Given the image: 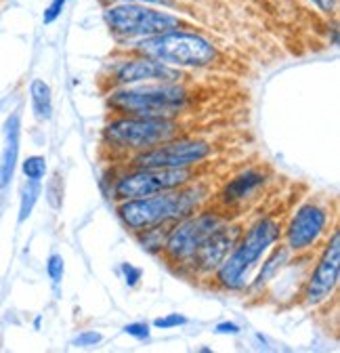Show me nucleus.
Here are the masks:
<instances>
[{
    "label": "nucleus",
    "instance_id": "1",
    "mask_svg": "<svg viewBox=\"0 0 340 353\" xmlns=\"http://www.w3.org/2000/svg\"><path fill=\"white\" fill-rule=\"evenodd\" d=\"M212 198H215V188L200 174L195 181L177 190L116 202V216L126 232L135 234L153 225H173L210 204Z\"/></svg>",
    "mask_w": 340,
    "mask_h": 353
},
{
    "label": "nucleus",
    "instance_id": "2",
    "mask_svg": "<svg viewBox=\"0 0 340 353\" xmlns=\"http://www.w3.org/2000/svg\"><path fill=\"white\" fill-rule=\"evenodd\" d=\"M281 223L284 216L277 210L259 212L254 219H250L229 256L210 276L212 286L223 292L244 294L252 274L257 272L265 254L281 242Z\"/></svg>",
    "mask_w": 340,
    "mask_h": 353
},
{
    "label": "nucleus",
    "instance_id": "3",
    "mask_svg": "<svg viewBox=\"0 0 340 353\" xmlns=\"http://www.w3.org/2000/svg\"><path fill=\"white\" fill-rule=\"evenodd\" d=\"M195 105V93L185 80L114 86L105 91V108L111 116L183 118Z\"/></svg>",
    "mask_w": 340,
    "mask_h": 353
},
{
    "label": "nucleus",
    "instance_id": "4",
    "mask_svg": "<svg viewBox=\"0 0 340 353\" xmlns=\"http://www.w3.org/2000/svg\"><path fill=\"white\" fill-rule=\"evenodd\" d=\"M185 132L181 118H149V116H109L101 128V148L111 160L124 162L139 152L151 150Z\"/></svg>",
    "mask_w": 340,
    "mask_h": 353
},
{
    "label": "nucleus",
    "instance_id": "5",
    "mask_svg": "<svg viewBox=\"0 0 340 353\" xmlns=\"http://www.w3.org/2000/svg\"><path fill=\"white\" fill-rule=\"evenodd\" d=\"M126 51L147 55L164 65H170L181 72L208 70L221 57L219 47L215 42L208 36H204L202 32H195L189 28H177V30L137 40Z\"/></svg>",
    "mask_w": 340,
    "mask_h": 353
},
{
    "label": "nucleus",
    "instance_id": "6",
    "mask_svg": "<svg viewBox=\"0 0 340 353\" xmlns=\"http://www.w3.org/2000/svg\"><path fill=\"white\" fill-rule=\"evenodd\" d=\"M103 23L114 36L120 51H126L133 42L170 32L177 28H191L179 13L139 5V3H114L103 7Z\"/></svg>",
    "mask_w": 340,
    "mask_h": 353
},
{
    "label": "nucleus",
    "instance_id": "7",
    "mask_svg": "<svg viewBox=\"0 0 340 353\" xmlns=\"http://www.w3.org/2000/svg\"><path fill=\"white\" fill-rule=\"evenodd\" d=\"M336 228V210L330 200L307 196L296 202L281 223V244L292 254H315Z\"/></svg>",
    "mask_w": 340,
    "mask_h": 353
},
{
    "label": "nucleus",
    "instance_id": "8",
    "mask_svg": "<svg viewBox=\"0 0 340 353\" xmlns=\"http://www.w3.org/2000/svg\"><path fill=\"white\" fill-rule=\"evenodd\" d=\"M229 216H231L229 212L219 208L215 202H210L200 210H195L193 214L177 221V223L168 228V236L160 259L179 274L189 263V259L195 254L200 244L221 223H225Z\"/></svg>",
    "mask_w": 340,
    "mask_h": 353
},
{
    "label": "nucleus",
    "instance_id": "9",
    "mask_svg": "<svg viewBox=\"0 0 340 353\" xmlns=\"http://www.w3.org/2000/svg\"><path fill=\"white\" fill-rule=\"evenodd\" d=\"M200 168H135L122 166L111 174L107 198L116 204L122 200L145 198L160 192L183 188L200 176Z\"/></svg>",
    "mask_w": 340,
    "mask_h": 353
},
{
    "label": "nucleus",
    "instance_id": "10",
    "mask_svg": "<svg viewBox=\"0 0 340 353\" xmlns=\"http://www.w3.org/2000/svg\"><path fill=\"white\" fill-rule=\"evenodd\" d=\"M340 286V230L330 232L326 242L313 254L299 301L309 312H321L338 294Z\"/></svg>",
    "mask_w": 340,
    "mask_h": 353
},
{
    "label": "nucleus",
    "instance_id": "11",
    "mask_svg": "<svg viewBox=\"0 0 340 353\" xmlns=\"http://www.w3.org/2000/svg\"><path fill=\"white\" fill-rule=\"evenodd\" d=\"M217 156V143L202 135H181L124 160L135 168H202Z\"/></svg>",
    "mask_w": 340,
    "mask_h": 353
},
{
    "label": "nucleus",
    "instance_id": "12",
    "mask_svg": "<svg viewBox=\"0 0 340 353\" xmlns=\"http://www.w3.org/2000/svg\"><path fill=\"white\" fill-rule=\"evenodd\" d=\"M271 183L273 174L267 166H244L227 176L219 190H215L212 202L231 216H244L246 210H250L263 198Z\"/></svg>",
    "mask_w": 340,
    "mask_h": 353
},
{
    "label": "nucleus",
    "instance_id": "13",
    "mask_svg": "<svg viewBox=\"0 0 340 353\" xmlns=\"http://www.w3.org/2000/svg\"><path fill=\"white\" fill-rule=\"evenodd\" d=\"M244 225H246L244 216H229L225 223H221L200 244L195 254L189 259V263L179 274L191 280H210V276L221 268V263L229 256V252L237 244Z\"/></svg>",
    "mask_w": 340,
    "mask_h": 353
},
{
    "label": "nucleus",
    "instance_id": "14",
    "mask_svg": "<svg viewBox=\"0 0 340 353\" xmlns=\"http://www.w3.org/2000/svg\"><path fill=\"white\" fill-rule=\"evenodd\" d=\"M179 80H185V72L164 65L147 55L131 53V51H120V57H116L109 63L105 74L107 88L133 86L145 82H179Z\"/></svg>",
    "mask_w": 340,
    "mask_h": 353
},
{
    "label": "nucleus",
    "instance_id": "15",
    "mask_svg": "<svg viewBox=\"0 0 340 353\" xmlns=\"http://www.w3.org/2000/svg\"><path fill=\"white\" fill-rule=\"evenodd\" d=\"M21 150V114L13 112L3 122V150H0V192L11 188L19 166Z\"/></svg>",
    "mask_w": 340,
    "mask_h": 353
},
{
    "label": "nucleus",
    "instance_id": "16",
    "mask_svg": "<svg viewBox=\"0 0 340 353\" xmlns=\"http://www.w3.org/2000/svg\"><path fill=\"white\" fill-rule=\"evenodd\" d=\"M290 259H292V252L281 242L275 244L265 254V259L261 261L257 272L252 274V280H250V284H248V288H246L244 294H248V296H265L267 288L273 284V280L279 276V272L286 268V263Z\"/></svg>",
    "mask_w": 340,
    "mask_h": 353
},
{
    "label": "nucleus",
    "instance_id": "17",
    "mask_svg": "<svg viewBox=\"0 0 340 353\" xmlns=\"http://www.w3.org/2000/svg\"><path fill=\"white\" fill-rule=\"evenodd\" d=\"M28 95H30V110L36 122L45 124L53 118L55 103H53V88L45 78H32L28 84Z\"/></svg>",
    "mask_w": 340,
    "mask_h": 353
},
{
    "label": "nucleus",
    "instance_id": "18",
    "mask_svg": "<svg viewBox=\"0 0 340 353\" xmlns=\"http://www.w3.org/2000/svg\"><path fill=\"white\" fill-rule=\"evenodd\" d=\"M168 228H170V225H153V228L135 232L133 236H135L139 248H141L145 254H149V256H160L162 250H164V242H166V236H168Z\"/></svg>",
    "mask_w": 340,
    "mask_h": 353
},
{
    "label": "nucleus",
    "instance_id": "19",
    "mask_svg": "<svg viewBox=\"0 0 340 353\" xmlns=\"http://www.w3.org/2000/svg\"><path fill=\"white\" fill-rule=\"evenodd\" d=\"M42 196V183L23 181L19 188V206H17V225H23L36 210V204Z\"/></svg>",
    "mask_w": 340,
    "mask_h": 353
},
{
    "label": "nucleus",
    "instance_id": "20",
    "mask_svg": "<svg viewBox=\"0 0 340 353\" xmlns=\"http://www.w3.org/2000/svg\"><path fill=\"white\" fill-rule=\"evenodd\" d=\"M23 174L25 181H36V183H42L49 176V162L42 154H30L25 156L23 160H19V166H17Z\"/></svg>",
    "mask_w": 340,
    "mask_h": 353
},
{
    "label": "nucleus",
    "instance_id": "21",
    "mask_svg": "<svg viewBox=\"0 0 340 353\" xmlns=\"http://www.w3.org/2000/svg\"><path fill=\"white\" fill-rule=\"evenodd\" d=\"M47 185H45V198L49 202V206L59 212L63 208V194H65V188H63V176L59 172H53L51 179H45Z\"/></svg>",
    "mask_w": 340,
    "mask_h": 353
},
{
    "label": "nucleus",
    "instance_id": "22",
    "mask_svg": "<svg viewBox=\"0 0 340 353\" xmlns=\"http://www.w3.org/2000/svg\"><path fill=\"white\" fill-rule=\"evenodd\" d=\"M45 272L53 284V288H59L63 278H65V259L59 252H51L45 263Z\"/></svg>",
    "mask_w": 340,
    "mask_h": 353
},
{
    "label": "nucleus",
    "instance_id": "23",
    "mask_svg": "<svg viewBox=\"0 0 340 353\" xmlns=\"http://www.w3.org/2000/svg\"><path fill=\"white\" fill-rule=\"evenodd\" d=\"M189 324V318L183 316V314H177V312H170V314H164L160 318H156L151 322V328L153 330H175V328H183Z\"/></svg>",
    "mask_w": 340,
    "mask_h": 353
},
{
    "label": "nucleus",
    "instance_id": "24",
    "mask_svg": "<svg viewBox=\"0 0 340 353\" xmlns=\"http://www.w3.org/2000/svg\"><path fill=\"white\" fill-rule=\"evenodd\" d=\"M118 274H120V278L124 280L126 288H137V286L141 284V280H143V270L139 268V265L129 263V261L120 263Z\"/></svg>",
    "mask_w": 340,
    "mask_h": 353
},
{
    "label": "nucleus",
    "instance_id": "25",
    "mask_svg": "<svg viewBox=\"0 0 340 353\" xmlns=\"http://www.w3.org/2000/svg\"><path fill=\"white\" fill-rule=\"evenodd\" d=\"M103 343V332L99 330H82L72 339V347L76 349H93Z\"/></svg>",
    "mask_w": 340,
    "mask_h": 353
},
{
    "label": "nucleus",
    "instance_id": "26",
    "mask_svg": "<svg viewBox=\"0 0 340 353\" xmlns=\"http://www.w3.org/2000/svg\"><path fill=\"white\" fill-rule=\"evenodd\" d=\"M122 332L126 334V336H131V339H135V341H149L151 339V324H147V322H129V324H124V328H122Z\"/></svg>",
    "mask_w": 340,
    "mask_h": 353
},
{
    "label": "nucleus",
    "instance_id": "27",
    "mask_svg": "<svg viewBox=\"0 0 340 353\" xmlns=\"http://www.w3.org/2000/svg\"><path fill=\"white\" fill-rule=\"evenodd\" d=\"M67 3H70V0H51V3L47 5V9H45V13H42V23L53 26L63 15Z\"/></svg>",
    "mask_w": 340,
    "mask_h": 353
},
{
    "label": "nucleus",
    "instance_id": "28",
    "mask_svg": "<svg viewBox=\"0 0 340 353\" xmlns=\"http://www.w3.org/2000/svg\"><path fill=\"white\" fill-rule=\"evenodd\" d=\"M116 3H139V5H149L166 11H175L179 9V0H116Z\"/></svg>",
    "mask_w": 340,
    "mask_h": 353
},
{
    "label": "nucleus",
    "instance_id": "29",
    "mask_svg": "<svg viewBox=\"0 0 340 353\" xmlns=\"http://www.w3.org/2000/svg\"><path fill=\"white\" fill-rule=\"evenodd\" d=\"M215 334L219 336H240L242 334V326L237 322H231V320H223L215 326Z\"/></svg>",
    "mask_w": 340,
    "mask_h": 353
},
{
    "label": "nucleus",
    "instance_id": "30",
    "mask_svg": "<svg viewBox=\"0 0 340 353\" xmlns=\"http://www.w3.org/2000/svg\"><path fill=\"white\" fill-rule=\"evenodd\" d=\"M309 3H311L319 13H326V15H334L336 9H338V0H309Z\"/></svg>",
    "mask_w": 340,
    "mask_h": 353
}]
</instances>
